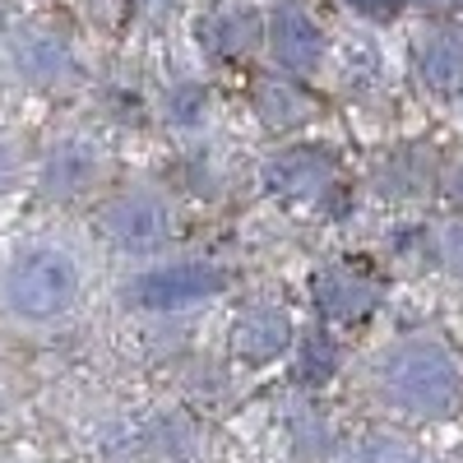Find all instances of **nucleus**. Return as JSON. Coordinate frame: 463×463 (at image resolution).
I'll use <instances>...</instances> for the list:
<instances>
[{"mask_svg": "<svg viewBox=\"0 0 463 463\" xmlns=\"http://www.w3.org/2000/svg\"><path fill=\"white\" fill-rule=\"evenodd\" d=\"M353 463H408V449L394 436H371L366 445H357Z\"/></svg>", "mask_w": 463, "mask_h": 463, "instance_id": "14", "label": "nucleus"}, {"mask_svg": "<svg viewBox=\"0 0 463 463\" xmlns=\"http://www.w3.org/2000/svg\"><path fill=\"white\" fill-rule=\"evenodd\" d=\"M14 65L24 70V80H33V84H56V80H65V74L74 70L70 47L61 43V37H47V33L24 37V43L14 47Z\"/></svg>", "mask_w": 463, "mask_h": 463, "instance_id": "11", "label": "nucleus"}, {"mask_svg": "<svg viewBox=\"0 0 463 463\" xmlns=\"http://www.w3.org/2000/svg\"><path fill=\"white\" fill-rule=\"evenodd\" d=\"M264 176H269V190H283V195H320L334 181V158L316 148H292L269 163Z\"/></svg>", "mask_w": 463, "mask_h": 463, "instance_id": "8", "label": "nucleus"}, {"mask_svg": "<svg viewBox=\"0 0 463 463\" xmlns=\"http://www.w3.org/2000/svg\"><path fill=\"white\" fill-rule=\"evenodd\" d=\"M269 52H274V61L288 74H311L325 56V33L297 0H283V5L269 14Z\"/></svg>", "mask_w": 463, "mask_h": 463, "instance_id": "5", "label": "nucleus"}, {"mask_svg": "<svg viewBox=\"0 0 463 463\" xmlns=\"http://www.w3.org/2000/svg\"><path fill=\"white\" fill-rule=\"evenodd\" d=\"M227 274L209 260H176V264H153L126 283V301L139 311H190L200 301L222 297Z\"/></svg>", "mask_w": 463, "mask_h": 463, "instance_id": "3", "label": "nucleus"}, {"mask_svg": "<svg viewBox=\"0 0 463 463\" xmlns=\"http://www.w3.org/2000/svg\"><path fill=\"white\" fill-rule=\"evenodd\" d=\"M80 301V264L70 250L33 241L0 269V306L24 325H52Z\"/></svg>", "mask_w": 463, "mask_h": 463, "instance_id": "2", "label": "nucleus"}, {"mask_svg": "<svg viewBox=\"0 0 463 463\" xmlns=\"http://www.w3.org/2000/svg\"><path fill=\"white\" fill-rule=\"evenodd\" d=\"M347 5H353L357 14H366V19H394L408 0H347Z\"/></svg>", "mask_w": 463, "mask_h": 463, "instance_id": "16", "label": "nucleus"}, {"mask_svg": "<svg viewBox=\"0 0 463 463\" xmlns=\"http://www.w3.org/2000/svg\"><path fill=\"white\" fill-rule=\"evenodd\" d=\"M255 37H260V14H255V10H241V5H232V10L213 14V24H209V47L222 52V56L250 52Z\"/></svg>", "mask_w": 463, "mask_h": 463, "instance_id": "12", "label": "nucleus"}, {"mask_svg": "<svg viewBox=\"0 0 463 463\" xmlns=\"http://www.w3.org/2000/svg\"><path fill=\"white\" fill-rule=\"evenodd\" d=\"M102 232L121 246V250H158L167 237H172V209L158 200V195H148V190H126V195H111L98 213Z\"/></svg>", "mask_w": 463, "mask_h": 463, "instance_id": "4", "label": "nucleus"}, {"mask_svg": "<svg viewBox=\"0 0 463 463\" xmlns=\"http://www.w3.org/2000/svg\"><path fill=\"white\" fill-rule=\"evenodd\" d=\"M375 390L408 417H445L458 408L463 371L440 338H403L380 353Z\"/></svg>", "mask_w": 463, "mask_h": 463, "instance_id": "1", "label": "nucleus"}, {"mask_svg": "<svg viewBox=\"0 0 463 463\" xmlns=\"http://www.w3.org/2000/svg\"><path fill=\"white\" fill-rule=\"evenodd\" d=\"M421 5H436V10H449V5H463V0H421Z\"/></svg>", "mask_w": 463, "mask_h": 463, "instance_id": "19", "label": "nucleus"}, {"mask_svg": "<svg viewBox=\"0 0 463 463\" xmlns=\"http://www.w3.org/2000/svg\"><path fill=\"white\" fill-rule=\"evenodd\" d=\"M14 181H19V148L10 139H0V195L14 190Z\"/></svg>", "mask_w": 463, "mask_h": 463, "instance_id": "15", "label": "nucleus"}, {"mask_svg": "<svg viewBox=\"0 0 463 463\" xmlns=\"http://www.w3.org/2000/svg\"><path fill=\"white\" fill-rule=\"evenodd\" d=\"M102 172V158H98V144L89 139H61L52 144L47 163H43V190L52 200H74L98 181Z\"/></svg>", "mask_w": 463, "mask_h": 463, "instance_id": "6", "label": "nucleus"}, {"mask_svg": "<svg viewBox=\"0 0 463 463\" xmlns=\"http://www.w3.org/2000/svg\"><path fill=\"white\" fill-rule=\"evenodd\" d=\"M311 292L338 320H353V316H362V311L375 306V283H362L357 274H347V269H325V274H316Z\"/></svg>", "mask_w": 463, "mask_h": 463, "instance_id": "10", "label": "nucleus"}, {"mask_svg": "<svg viewBox=\"0 0 463 463\" xmlns=\"http://www.w3.org/2000/svg\"><path fill=\"white\" fill-rule=\"evenodd\" d=\"M255 107H260V116L269 126H279V130H288V126H297L301 116H306V102L301 98H292L288 89H279V84H264L260 89V98H255Z\"/></svg>", "mask_w": 463, "mask_h": 463, "instance_id": "13", "label": "nucleus"}, {"mask_svg": "<svg viewBox=\"0 0 463 463\" xmlns=\"http://www.w3.org/2000/svg\"><path fill=\"white\" fill-rule=\"evenodd\" d=\"M445 260H449L454 269H463V227H449V232H445Z\"/></svg>", "mask_w": 463, "mask_h": 463, "instance_id": "17", "label": "nucleus"}, {"mask_svg": "<svg viewBox=\"0 0 463 463\" xmlns=\"http://www.w3.org/2000/svg\"><path fill=\"white\" fill-rule=\"evenodd\" d=\"M449 195H454V204L463 209V167H454V176H449Z\"/></svg>", "mask_w": 463, "mask_h": 463, "instance_id": "18", "label": "nucleus"}, {"mask_svg": "<svg viewBox=\"0 0 463 463\" xmlns=\"http://www.w3.org/2000/svg\"><path fill=\"white\" fill-rule=\"evenodd\" d=\"M288 343H292V320L279 306H250V311H241L237 325H232V347L250 362L279 357Z\"/></svg>", "mask_w": 463, "mask_h": 463, "instance_id": "7", "label": "nucleus"}, {"mask_svg": "<svg viewBox=\"0 0 463 463\" xmlns=\"http://www.w3.org/2000/svg\"><path fill=\"white\" fill-rule=\"evenodd\" d=\"M417 70L431 89H454L463 80V33L458 28H440V33H427L417 47Z\"/></svg>", "mask_w": 463, "mask_h": 463, "instance_id": "9", "label": "nucleus"}]
</instances>
